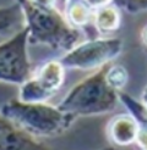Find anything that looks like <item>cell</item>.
Listing matches in <instances>:
<instances>
[{
  "mask_svg": "<svg viewBox=\"0 0 147 150\" xmlns=\"http://www.w3.org/2000/svg\"><path fill=\"white\" fill-rule=\"evenodd\" d=\"M141 38H142V40H143V43H145V45L147 47V25L143 27L142 32H141Z\"/></svg>",
  "mask_w": 147,
  "mask_h": 150,
  "instance_id": "9a60e30c",
  "label": "cell"
},
{
  "mask_svg": "<svg viewBox=\"0 0 147 150\" xmlns=\"http://www.w3.org/2000/svg\"><path fill=\"white\" fill-rule=\"evenodd\" d=\"M0 150H47L9 120L0 115Z\"/></svg>",
  "mask_w": 147,
  "mask_h": 150,
  "instance_id": "52a82bcc",
  "label": "cell"
},
{
  "mask_svg": "<svg viewBox=\"0 0 147 150\" xmlns=\"http://www.w3.org/2000/svg\"><path fill=\"white\" fill-rule=\"evenodd\" d=\"M28 28H22L7 42L0 44V81L22 84L31 77L27 56Z\"/></svg>",
  "mask_w": 147,
  "mask_h": 150,
  "instance_id": "277c9868",
  "label": "cell"
},
{
  "mask_svg": "<svg viewBox=\"0 0 147 150\" xmlns=\"http://www.w3.org/2000/svg\"><path fill=\"white\" fill-rule=\"evenodd\" d=\"M64 16L74 28H85L92 26L93 11L81 0H68L65 5Z\"/></svg>",
  "mask_w": 147,
  "mask_h": 150,
  "instance_id": "9c48e42d",
  "label": "cell"
},
{
  "mask_svg": "<svg viewBox=\"0 0 147 150\" xmlns=\"http://www.w3.org/2000/svg\"><path fill=\"white\" fill-rule=\"evenodd\" d=\"M0 114L31 136H54L70 126L75 116L44 103L10 100L0 109Z\"/></svg>",
  "mask_w": 147,
  "mask_h": 150,
  "instance_id": "7a4b0ae2",
  "label": "cell"
},
{
  "mask_svg": "<svg viewBox=\"0 0 147 150\" xmlns=\"http://www.w3.org/2000/svg\"><path fill=\"white\" fill-rule=\"evenodd\" d=\"M63 82L64 66L59 61L47 62L21 84L20 100L25 103H44L60 89Z\"/></svg>",
  "mask_w": 147,
  "mask_h": 150,
  "instance_id": "8992f818",
  "label": "cell"
},
{
  "mask_svg": "<svg viewBox=\"0 0 147 150\" xmlns=\"http://www.w3.org/2000/svg\"><path fill=\"white\" fill-rule=\"evenodd\" d=\"M25 25V16L20 4H15L7 7H0V34L14 32L16 28Z\"/></svg>",
  "mask_w": 147,
  "mask_h": 150,
  "instance_id": "8fae6325",
  "label": "cell"
},
{
  "mask_svg": "<svg viewBox=\"0 0 147 150\" xmlns=\"http://www.w3.org/2000/svg\"><path fill=\"white\" fill-rule=\"evenodd\" d=\"M110 133L114 142H116L118 144L126 145L131 143L138 134L137 125L135 120L130 116H118L112 121Z\"/></svg>",
  "mask_w": 147,
  "mask_h": 150,
  "instance_id": "30bf717a",
  "label": "cell"
},
{
  "mask_svg": "<svg viewBox=\"0 0 147 150\" xmlns=\"http://www.w3.org/2000/svg\"><path fill=\"white\" fill-rule=\"evenodd\" d=\"M107 66L77 84L61 101L58 109L72 116L97 115L115 108L116 91L106 81Z\"/></svg>",
  "mask_w": 147,
  "mask_h": 150,
  "instance_id": "3957f363",
  "label": "cell"
},
{
  "mask_svg": "<svg viewBox=\"0 0 147 150\" xmlns=\"http://www.w3.org/2000/svg\"><path fill=\"white\" fill-rule=\"evenodd\" d=\"M143 100H145V105H146V108H147V89H146L145 93H143Z\"/></svg>",
  "mask_w": 147,
  "mask_h": 150,
  "instance_id": "2e32d148",
  "label": "cell"
},
{
  "mask_svg": "<svg viewBox=\"0 0 147 150\" xmlns=\"http://www.w3.org/2000/svg\"><path fill=\"white\" fill-rule=\"evenodd\" d=\"M120 10L115 4L108 5L93 11L92 26L94 27L96 31H98L102 34H108L116 31L120 27Z\"/></svg>",
  "mask_w": 147,
  "mask_h": 150,
  "instance_id": "ba28073f",
  "label": "cell"
},
{
  "mask_svg": "<svg viewBox=\"0 0 147 150\" xmlns=\"http://www.w3.org/2000/svg\"><path fill=\"white\" fill-rule=\"evenodd\" d=\"M118 7H124L129 12H138L147 10V0H114Z\"/></svg>",
  "mask_w": 147,
  "mask_h": 150,
  "instance_id": "4fadbf2b",
  "label": "cell"
},
{
  "mask_svg": "<svg viewBox=\"0 0 147 150\" xmlns=\"http://www.w3.org/2000/svg\"><path fill=\"white\" fill-rule=\"evenodd\" d=\"M85 5H87L92 11H96L98 9H102L104 6L114 4V0H81Z\"/></svg>",
  "mask_w": 147,
  "mask_h": 150,
  "instance_id": "5bb4252c",
  "label": "cell"
},
{
  "mask_svg": "<svg viewBox=\"0 0 147 150\" xmlns=\"http://www.w3.org/2000/svg\"><path fill=\"white\" fill-rule=\"evenodd\" d=\"M129 78V73L126 70L124 69L120 65H115V66H107L106 70V81L107 83L112 87L113 89H120L123 88L128 82Z\"/></svg>",
  "mask_w": 147,
  "mask_h": 150,
  "instance_id": "7c38bea8",
  "label": "cell"
},
{
  "mask_svg": "<svg viewBox=\"0 0 147 150\" xmlns=\"http://www.w3.org/2000/svg\"><path fill=\"white\" fill-rule=\"evenodd\" d=\"M123 44L119 39L104 38L92 39L74 47L60 61L64 67L88 70L104 66L121 51Z\"/></svg>",
  "mask_w": 147,
  "mask_h": 150,
  "instance_id": "5b68a950",
  "label": "cell"
},
{
  "mask_svg": "<svg viewBox=\"0 0 147 150\" xmlns=\"http://www.w3.org/2000/svg\"><path fill=\"white\" fill-rule=\"evenodd\" d=\"M28 28V42L46 44L55 50L70 51L78 42L81 32L66 21L56 7L41 6L29 0H16Z\"/></svg>",
  "mask_w": 147,
  "mask_h": 150,
  "instance_id": "6da1fadb",
  "label": "cell"
}]
</instances>
